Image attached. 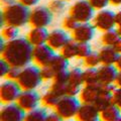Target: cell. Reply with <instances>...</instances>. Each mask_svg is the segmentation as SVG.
I'll list each match as a JSON object with an SVG mask.
<instances>
[{
	"label": "cell",
	"mask_w": 121,
	"mask_h": 121,
	"mask_svg": "<svg viewBox=\"0 0 121 121\" xmlns=\"http://www.w3.org/2000/svg\"><path fill=\"white\" fill-rule=\"evenodd\" d=\"M100 111L95 104L82 103L75 116L76 121H90L95 118H99Z\"/></svg>",
	"instance_id": "9a60e30c"
},
{
	"label": "cell",
	"mask_w": 121,
	"mask_h": 121,
	"mask_svg": "<svg viewBox=\"0 0 121 121\" xmlns=\"http://www.w3.org/2000/svg\"><path fill=\"white\" fill-rule=\"evenodd\" d=\"M113 104L121 109V88H116L113 93Z\"/></svg>",
	"instance_id": "8d00e7d4"
},
{
	"label": "cell",
	"mask_w": 121,
	"mask_h": 121,
	"mask_svg": "<svg viewBox=\"0 0 121 121\" xmlns=\"http://www.w3.org/2000/svg\"><path fill=\"white\" fill-rule=\"evenodd\" d=\"M98 52H99L101 65H115L120 55L114 50L113 47H108V45H104Z\"/></svg>",
	"instance_id": "ac0fdd59"
},
{
	"label": "cell",
	"mask_w": 121,
	"mask_h": 121,
	"mask_svg": "<svg viewBox=\"0 0 121 121\" xmlns=\"http://www.w3.org/2000/svg\"><path fill=\"white\" fill-rule=\"evenodd\" d=\"M30 11L27 6L19 2L4 6L1 12V26L12 25L21 27L28 23Z\"/></svg>",
	"instance_id": "7a4b0ae2"
},
{
	"label": "cell",
	"mask_w": 121,
	"mask_h": 121,
	"mask_svg": "<svg viewBox=\"0 0 121 121\" xmlns=\"http://www.w3.org/2000/svg\"><path fill=\"white\" fill-rule=\"evenodd\" d=\"M89 3L93 6L94 9L97 10H102L104 9L106 6H107L109 3V0H88Z\"/></svg>",
	"instance_id": "836d02e7"
},
{
	"label": "cell",
	"mask_w": 121,
	"mask_h": 121,
	"mask_svg": "<svg viewBox=\"0 0 121 121\" xmlns=\"http://www.w3.org/2000/svg\"><path fill=\"white\" fill-rule=\"evenodd\" d=\"M79 25V22L75 19L73 16H71L69 14V16H67L64 18L63 20V28L65 30H69V31H73V30Z\"/></svg>",
	"instance_id": "4dcf8cb0"
},
{
	"label": "cell",
	"mask_w": 121,
	"mask_h": 121,
	"mask_svg": "<svg viewBox=\"0 0 121 121\" xmlns=\"http://www.w3.org/2000/svg\"><path fill=\"white\" fill-rule=\"evenodd\" d=\"M40 74L43 81H52L55 78L56 73L50 66H44L40 68Z\"/></svg>",
	"instance_id": "d6a6232c"
},
{
	"label": "cell",
	"mask_w": 121,
	"mask_h": 121,
	"mask_svg": "<svg viewBox=\"0 0 121 121\" xmlns=\"http://www.w3.org/2000/svg\"><path fill=\"white\" fill-rule=\"evenodd\" d=\"M72 32V39L77 43H89L95 35V26L89 22L79 23Z\"/></svg>",
	"instance_id": "7c38bea8"
},
{
	"label": "cell",
	"mask_w": 121,
	"mask_h": 121,
	"mask_svg": "<svg viewBox=\"0 0 121 121\" xmlns=\"http://www.w3.org/2000/svg\"><path fill=\"white\" fill-rule=\"evenodd\" d=\"M69 13L79 23H85L93 19V17L95 16V9L88 0H79L71 6Z\"/></svg>",
	"instance_id": "5b68a950"
},
{
	"label": "cell",
	"mask_w": 121,
	"mask_h": 121,
	"mask_svg": "<svg viewBox=\"0 0 121 121\" xmlns=\"http://www.w3.org/2000/svg\"><path fill=\"white\" fill-rule=\"evenodd\" d=\"M54 13L45 6H36L30 11L28 23L32 27H47L52 20Z\"/></svg>",
	"instance_id": "52a82bcc"
},
{
	"label": "cell",
	"mask_w": 121,
	"mask_h": 121,
	"mask_svg": "<svg viewBox=\"0 0 121 121\" xmlns=\"http://www.w3.org/2000/svg\"><path fill=\"white\" fill-rule=\"evenodd\" d=\"M19 3L23 4L27 7H30V6H33V5H36L39 3V0H17Z\"/></svg>",
	"instance_id": "f35d334b"
},
{
	"label": "cell",
	"mask_w": 121,
	"mask_h": 121,
	"mask_svg": "<svg viewBox=\"0 0 121 121\" xmlns=\"http://www.w3.org/2000/svg\"><path fill=\"white\" fill-rule=\"evenodd\" d=\"M81 104V101L77 96L66 95L60 98L58 104L55 107V111L59 113L64 120H70L75 118Z\"/></svg>",
	"instance_id": "277c9868"
},
{
	"label": "cell",
	"mask_w": 121,
	"mask_h": 121,
	"mask_svg": "<svg viewBox=\"0 0 121 121\" xmlns=\"http://www.w3.org/2000/svg\"><path fill=\"white\" fill-rule=\"evenodd\" d=\"M77 48H78V43L71 39L62 48H60V54L62 56H64L68 60L77 58Z\"/></svg>",
	"instance_id": "603a6c76"
},
{
	"label": "cell",
	"mask_w": 121,
	"mask_h": 121,
	"mask_svg": "<svg viewBox=\"0 0 121 121\" xmlns=\"http://www.w3.org/2000/svg\"><path fill=\"white\" fill-rule=\"evenodd\" d=\"M121 115V109L117 107L115 104H111L100 111L99 118L101 121H116L117 118Z\"/></svg>",
	"instance_id": "ffe728a7"
},
{
	"label": "cell",
	"mask_w": 121,
	"mask_h": 121,
	"mask_svg": "<svg viewBox=\"0 0 121 121\" xmlns=\"http://www.w3.org/2000/svg\"><path fill=\"white\" fill-rule=\"evenodd\" d=\"M90 121H101L100 118H95V119H93V120H90Z\"/></svg>",
	"instance_id": "7dc6e473"
},
{
	"label": "cell",
	"mask_w": 121,
	"mask_h": 121,
	"mask_svg": "<svg viewBox=\"0 0 121 121\" xmlns=\"http://www.w3.org/2000/svg\"><path fill=\"white\" fill-rule=\"evenodd\" d=\"M63 1H72V0H63Z\"/></svg>",
	"instance_id": "681fc988"
},
{
	"label": "cell",
	"mask_w": 121,
	"mask_h": 121,
	"mask_svg": "<svg viewBox=\"0 0 121 121\" xmlns=\"http://www.w3.org/2000/svg\"><path fill=\"white\" fill-rule=\"evenodd\" d=\"M121 39L118 35L116 28H112L107 31H104V33L101 36V43L103 45H108V47H113L117 41Z\"/></svg>",
	"instance_id": "cb8c5ba5"
},
{
	"label": "cell",
	"mask_w": 121,
	"mask_h": 121,
	"mask_svg": "<svg viewBox=\"0 0 121 121\" xmlns=\"http://www.w3.org/2000/svg\"><path fill=\"white\" fill-rule=\"evenodd\" d=\"M66 121H71V120H66Z\"/></svg>",
	"instance_id": "f907efd6"
},
{
	"label": "cell",
	"mask_w": 121,
	"mask_h": 121,
	"mask_svg": "<svg viewBox=\"0 0 121 121\" xmlns=\"http://www.w3.org/2000/svg\"><path fill=\"white\" fill-rule=\"evenodd\" d=\"M48 8L52 13L60 14V12H63V10L65 9V3L63 0H54L48 3Z\"/></svg>",
	"instance_id": "1f68e13d"
},
{
	"label": "cell",
	"mask_w": 121,
	"mask_h": 121,
	"mask_svg": "<svg viewBox=\"0 0 121 121\" xmlns=\"http://www.w3.org/2000/svg\"><path fill=\"white\" fill-rule=\"evenodd\" d=\"M0 52L1 59L5 60L11 67L22 69L32 62L33 45L26 37H17L7 41Z\"/></svg>",
	"instance_id": "6da1fadb"
},
{
	"label": "cell",
	"mask_w": 121,
	"mask_h": 121,
	"mask_svg": "<svg viewBox=\"0 0 121 121\" xmlns=\"http://www.w3.org/2000/svg\"><path fill=\"white\" fill-rule=\"evenodd\" d=\"M59 100H60V97L50 89L41 95V105L48 109H55Z\"/></svg>",
	"instance_id": "7402d4cb"
},
{
	"label": "cell",
	"mask_w": 121,
	"mask_h": 121,
	"mask_svg": "<svg viewBox=\"0 0 121 121\" xmlns=\"http://www.w3.org/2000/svg\"><path fill=\"white\" fill-rule=\"evenodd\" d=\"M118 70L114 65H101L98 68V78L100 84H114Z\"/></svg>",
	"instance_id": "2e32d148"
},
{
	"label": "cell",
	"mask_w": 121,
	"mask_h": 121,
	"mask_svg": "<svg viewBox=\"0 0 121 121\" xmlns=\"http://www.w3.org/2000/svg\"><path fill=\"white\" fill-rule=\"evenodd\" d=\"M40 68L36 65H28L21 69L17 82L22 90H36L43 82Z\"/></svg>",
	"instance_id": "3957f363"
},
{
	"label": "cell",
	"mask_w": 121,
	"mask_h": 121,
	"mask_svg": "<svg viewBox=\"0 0 121 121\" xmlns=\"http://www.w3.org/2000/svg\"><path fill=\"white\" fill-rule=\"evenodd\" d=\"M16 103L25 112L31 111L41 104V96L36 90H22Z\"/></svg>",
	"instance_id": "ba28073f"
},
{
	"label": "cell",
	"mask_w": 121,
	"mask_h": 121,
	"mask_svg": "<svg viewBox=\"0 0 121 121\" xmlns=\"http://www.w3.org/2000/svg\"><path fill=\"white\" fill-rule=\"evenodd\" d=\"M113 48H114V50L118 52V54H121V39L113 45Z\"/></svg>",
	"instance_id": "b9f144b4"
},
{
	"label": "cell",
	"mask_w": 121,
	"mask_h": 121,
	"mask_svg": "<svg viewBox=\"0 0 121 121\" xmlns=\"http://www.w3.org/2000/svg\"><path fill=\"white\" fill-rule=\"evenodd\" d=\"M20 72H21L20 68L11 67L9 72H8V74H7V76H6V79L17 81V79H18V77H19V75H20Z\"/></svg>",
	"instance_id": "d590c367"
},
{
	"label": "cell",
	"mask_w": 121,
	"mask_h": 121,
	"mask_svg": "<svg viewBox=\"0 0 121 121\" xmlns=\"http://www.w3.org/2000/svg\"><path fill=\"white\" fill-rule=\"evenodd\" d=\"M47 116H48L47 108L37 107L31 111L26 112L23 121H47Z\"/></svg>",
	"instance_id": "44dd1931"
},
{
	"label": "cell",
	"mask_w": 121,
	"mask_h": 121,
	"mask_svg": "<svg viewBox=\"0 0 121 121\" xmlns=\"http://www.w3.org/2000/svg\"><path fill=\"white\" fill-rule=\"evenodd\" d=\"M16 2V0H1V3L4 6L9 5V4H13V3Z\"/></svg>",
	"instance_id": "ee69618b"
},
{
	"label": "cell",
	"mask_w": 121,
	"mask_h": 121,
	"mask_svg": "<svg viewBox=\"0 0 121 121\" xmlns=\"http://www.w3.org/2000/svg\"><path fill=\"white\" fill-rule=\"evenodd\" d=\"M18 33H19V29L16 26L12 25H4L2 26L1 30V37H3L6 41L15 39L18 37Z\"/></svg>",
	"instance_id": "4316f807"
},
{
	"label": "cell",
	"mask_w": 121,
	"mask_h": 121,
	"mask_svg": "<svg viewBox=\"0 0 121 121\" xmlns=\"http://www.w3.org/2000/svg\"><path fill=\"white\" fill-rule=\"evenodd\" d=\"M26 112L16 102L4 104L0 111V121H23Z\"/></svg>",
	"instance_id": "8fae6325"
},
{
	"label": "cell",
	"mask_w": 121,
	"mask_h": 121,
	"mask_svg": "<svg viewBox=\"0 0 121 121\" xmlns=\"http://www.w3.org/2000/svg\"><path fill=\"white\" fill-rule=\"evenodd\" d=\"M110 4L114 5V6H118V5H121V0H109Z\"/></svg>",
	"instance_id": "f6af8a7d"
},
{
	"label": "cell",
	"mask_w": 121,
	"mask_h": 121,
	"mask_svg": "<svg viewBox=\"0 0 121 121\" xmlns=\"http://www.w3.org/2000/svg\"><path fill=\"white\" fill-rule=\"evenodd\" d=\"M83 80H84V85L99 83L98 68H86L83 71Z\"/></svg>",
	"instance_id": "484cf974"
},
{
	"label": "cell",
	"mask_w": 121,
	"mask_h": 121,
	"mask_svg": "<svg viewBox=\"0 0 121 121\" xmlns=\"http://www.w3.org/2000/svg\"><path fill=\"white\" fill-rule=\"evenodd\" d=\"M10 68H11V66L6 62L5 60H3V59L0 60V77L6 78V76H7V74H8Z\"/></svg>",
	"instance_id": "e575fe53"
},
{
	"label": "cell",
	"mask_w": 121,
	"mask_h": 121,
	"mask_svg": "<svg viewBox=\"0 0 121 121\" xmlns=\"http://www.w3.org/2000/svg\"><path fill=\"white\" fill-rule=\"evenodd\" d=\"M92 52L91 50V45L89 43H78L77 48V58L79 59H84Z\"/></svg>",
	"instance_id": "f546056e"
},
{
	"label": "cell",
	"mask_w": 121,
	"mask_h": 121,
	"mask_svg": "<svg viewBox=\"0 0 121 121\" xmlns=\"http://www.w3.org/2000/svg\"><path fill=\"white\" fill-rule=\"evenodd\" d=\"M116 121H121V115L118 117V118H117V120H116Z\"/></svg>",
	"instance_id": "c3c4849f"
},
{
	"label": "cell",
	"mask_w": 121,
	"mask_h": 121,
	"mask_svg": "<svg viewBox=\"0 0 121 121\" xmlns=\"http://www.w3.org/2000/svg\"><path fill=\"white\" fill-rule=\"evenodd\" d=\"M55 55V50L51 48L48 43L35 45V47H33L32 62L39 68L48 66Z\"/></svg>",
	"instance_id": "30bf717a"
},
{
	"label": "cell",
	"mask_w": 121,
	"mask_h": 121,
	"mask_svg": "<svg viewBox=\"0 0 121 121\" xmlns=\"http://www.w3.org/2000/svg\"><path fill=\"white\" fill-rule=\"evenodd\" d=\"M116 30H117V32H118V35H120V37H121V25H118V26H117Z\"/></svg>",
	"instance_id": "bcb514c9"
},
{
	"label": "cell",
	"mask_w": 121,
	"mask_h": 121,
	"mask_svg": "<svg viewBox=\"0 0 121 121\" xmlns=\"http://www.w3.org/2000/svg\"><path fill=\"white\" fill-rule=\"evenodd\" d=\"M48 66H50L56 74L60 73V72L64 71H68L69 70V60L66 59L64 56H62L60 54H56L52 59L51 60L50 64Z\"/></svg>",
	"instance_id": "d6986e66"
},
{
	"label": "cell",
	"mask_w": 121,
	"mask_h": 121,
	"mask_svg": "<svg viewBox=\"0 0 121 121\" xmlns=\"http://www.w3.org/2000/svg\"><path fill=\"white\" fill-rule=\"evenodd\" d=\"M115 22H116L117 26L121 25V10L118 11L117 13H115Z\"/></svg>",
	"instance_id": "60d3db41"
},
{
	"label": "cell",
	"mask_w": 121,
	"mask_h": 121,
	"mask_svg": "<svg viewBox=\"0 0 121 121\" xmlns=\"http://www.w3.org/2000/svg\"><path fill=\"white\" fill-rule=\"evenodd\" d=\"M92 24L95 26V28L101 31H107L114 28V26L116 25L115 13L111 10L102 9L93 17Z\"/></svg>",
	"instance_id": "9c48e42d"
},
{
	"label": "cell",
	"mask_w": 121,
	"mask_h": 121,
	"mask_svg": "<svg viewBox=\"0 0 121 121\" xmlns=\"http://www.w3.org/2000/svg\"><path fill=\"white\" fill-rule=\"evenodd\" d=\"M114 84L117 88H121V71H118V73H117V77Z\"/></svg>",
	"instance_id": "ab89813d"
},
{
	"label": "cell",
	"mask_w": 121,
	"mask_h": 121,
	"mask_svg": "<svg viewBox=\"0 0 121 121\" xmlns=\"http://www.w3.org/2000/svg\"><path fill=\"white\" fill-rule=\"evenodd\" d=\"M100 64L99 52H91L86 58L83 59V65L86 68H98Z\"/></svg>",
	"instance_id": "f1b7e54d"
},
{
	"label": "cell",
	"mask_w": 121,
	"mask_h": 121,
	"mask_svg": "<svg viewBox=\"0 0 121 121\" xmlns=\"http://www.w3.org/2000/svg\"><path fill=\"white\" fill-rule=\"evenodd\" d=\"M114 66L117 68V70H118V71H121V54L119 55L118 59H117V60H116V63H115Z\"/></svg>",
	"instance_id": "7bdbcfd3"
},
{
	"label": "cell",
	"mask_w": 121,
	"mask_h": 121,
	"mask_svg": "<svg viewBox=\"0 0 121 121\" xmlns=\"http://www.w3.org/2000/svg\"><path fill=\"white\" fill-rule=\"evenodd\" d=\"M68 83L71 85L76 86H84V80H83V70L76 67L69 70V81Z\"/></svg>",
	"instance_id": "d4e9b609"
},
{
	"label": "cell",
	"mask_w": 121,
	"mask_h": 121,
	"mask_svg": "<svg viewBox=\"0 0 121 121\" xmlns=\"http://www.w3.org/2000/svg\"><path fill=\"white\" fill-rule=\"evenodd\" d=\"M47 121H64V119L60 117V115L59 114V113L54 111V112L48 113Z\"/></svg>",
	"instance_id": "74e56055"
},
{
	"label": "cell",
	"mask_w": 121,
	"mask_h": 121,
	"mask_svg": "<svg viewBox=\"0 0 121 121\" xmlns=\"http://www.w3.org/2000/svg\"><path fill=\"white\" fill-rule=\"evenodd\" d=\"M22 89L17 81L7 79L0 86V100L3 104L16 102L21 94Z\"/></svg>",
	"instance_id": "8992f818"
},
{
	"label": "cell",
	"mask_w": 121,
	"mask_h": 121,
	"mask_svg": "<svg viewBox=\"0 0 121 121\" xmlns=\"http://www.w3.org/2000/svg\"><path fill=\"white\" fill-rule=\"evenodd\" d=\"M48 36V31L45 27H33L27 33L26 39L29 40V43L33 47H35V45L47 43Z\"/></svg>",
	"instance_id": "e0dca14e"
},
{
	"label": "cell",
	"mask_w": 121,
	"mask_h": 121,
	"mask_svg": "<svg viewBox=\"0 0 121 121\" xmlns=\"http://www.w3.org/2000/svg\"><path fill=\"white\" fill-rule=\"evenodd\" d=\"M112 96H113V94H104V93L100 94V96L98 97V99L96 100L95 103H94L96 105V107L99 109V111H102L106 107H108V106L113 104V97Z\"/></svg>",
	"instance_id": "83f0119b"
},
{
	"label": "cell",
	"mask_w": 121,
	"mask_h": 121,
	"mask_svg": "<svg viewBox=\"0 0 121 121\" xmlns=\"http://www.w3.org/2000/svg\"><path fill=\"white\" fill-rule=\"evenodd\" d=\"M101 94V84L96 83V84L84 85L82 87V90L79 94V99L81 103L87 104H94L98 99V97Z\"/></svg>",
	"instance_id": "4fadbf2b"
},
{
	"label": "cell",
	"mask_w": 121,
	"mask_h": 121,
	"mask_svg": "<svg viewBox=\"0 0 121 121\" xmlns=\"http://www.w3.org/2000/svg\"><path fill=\"white\" fill-rule=\"evenodd\" d=\"M70 39H71L66 30L56 28V29H52L51 32H48L47 43L50 45L51 48H54L55 51H60V48Z\"/></svg>",
	"instance_id": "5bb4252c"
}]
</instances>
